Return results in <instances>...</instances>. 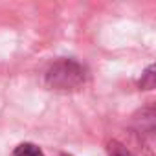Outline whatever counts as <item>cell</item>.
<instances>
[{
  "instance_id": "cell-3",
  "label": "cell",
  "mask_w": 156,
  "mask_h": 156,
  "mask_svg": "<svg viewBox=\"0 0 156 156\" xmlns=\"http://www.w3.org/2000/svg\"><path fill=\"white\" fill-rule=\"evenodd\" d=\"M107 154L108 156H136L130 149H127L123 143H119L116 140H112V141L107 143Z\"/></svg>"
},
{
  "instance_id": "cell-4",
  "label": "cell",
  "mask_w": 156,
  "mask_h": 156,
  "mask_svg": "<svg viewBox=\"0 0 156 156\" xmlns=\"http://www.w3.org/2000/svg\"><path fill=\"white\" fill-rule=\"evenodd\" d=\"M141 90H152L154 88V64H149L147 70L141 73L140 81H138Z\"/></svg>"
},
{
  "instance_id": "cell-2",
  "label": "cell",
  "mask_w": 156,
  "mask_h": 156,
  "mask_svg": "<svg viewBox=\"0 0 156 156\" xmlns=\"http://www.w3.org/2000/svg\"><path fill=\"white\" fill-rule=\"evenodd\" d=\"M11 156H44L42 149L35 143H30V141H24L20 145H17L13 149V154Z\"/></svg>"
},
{
  "instance_id": "cell-5",
  "label": "cell",
  "mask_w": 156,
  "mask_h": 156,
  "mask_svg": "<svg viewBox=\"0 0 156 156\" xmlns=\"http://www.w3.org/2000/svg\"><path fill=\"white\" fill-rule=\"evenodd\" d=\"M61 156H72V154H61Z\"/></svg>"
},
{
  "instance_id": "cell-1",
  "label": "cell",
  "mask_w": 156,
  "mask_h": 156,
  "mask_svg": "<svg viewBox=\"0 0 156 156\" xmlns=\"http://www.w3.org/2000/svg\"><path fill=\"white\" fill-rule=\"evenodd\" d=\"M88 79V70L83 62L75 59H57L53 61L46 73H44V83L50 90L55 92H73L79 90Z\"/></svg>"
}]
</instances>
